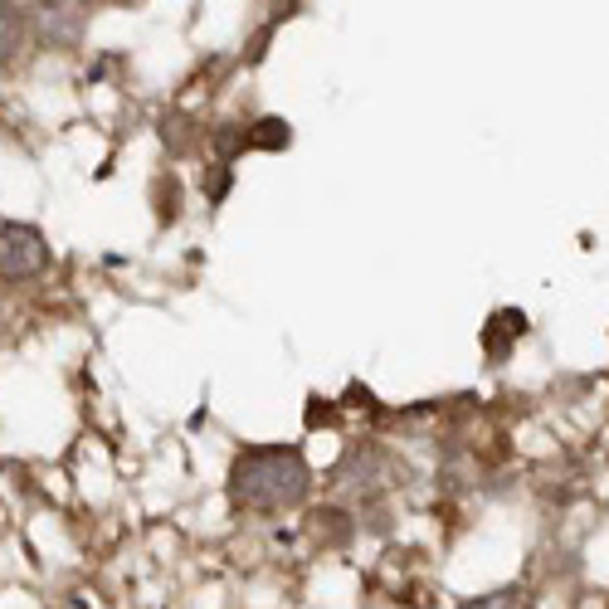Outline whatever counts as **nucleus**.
I'll return each mask as SVG.
<instances>
[{"label": "nucleus", "instance_id": "1", "mask_svg": "<svg viewBox=\"0 0 609 609\" xmlns=\"http://www.w3.org/2000/svg\"><path fill=\"white\" fill-rule=\"evenodd\" d=\"M307 458L288 444H264V449H244L229 468V493L239 507L249 512H283V507H298L307 497Z\"/></svg>", "mask_w": 609, "mask_h": 609}, {"label": "nucleus", "instance_id": "2", "mask_svg": "<svg viewBox=\"0 0 609 609\" xmlns=\"http://www.w3.org/2000/svg\"><path fill=\"white\" fill-rule=\"evenodd\" d=\"M49 264V249L30 225H5V278H30Z\"/></svg>", "mask_w": 609, "mask_h": 609}, {"label": "nucleus", "instance_id": "3", "mask_svg": "<svg viewBox=\"0 0 609 609\" xmlns=\"http://www.w3.org/2000/svg\"><path fill=\"white\" fill-rule=\"evenodd\" d=\"M522 327H527V317H522V312H497L493 327H488V337H483L488 356L502 361V356H507V337H522Z\"/></svg>", "mask_w": 609, "mask_h": 609}, {"label": "nucleus", "instance_id": "4", "mask_svg": "<svg viewBox=\"0 0 609 609\" xmlns=\"http://www.w3.org/2000/svg\"><path fill=\"white\" fill-rule=\"evenodd\" d=\"M249 147H264V152H278V147H288V122H278V117H264V122H254V132H249Z\"/></svg>", "mask_w": 609, "mask_h": 609}, {"label": "nucleus", "instance_id": "5", "mask_svg": "<svg viewBox=\"0 0 609 609\" xmlns=\"http://www.w3.org/2000/svg\"><path fill=\"white\" fill-rule=\"evenodd\" d=\"M463 609H532V595L527 590H493V595H478Z\"/></svg>", "mask_w": 609, "mask_h": 609}, {"label": "nucleus", "instance_id": "6", "mask_svg": "<svg viewBox=\"0 0 609 609\" xmlns=\"http://www.w3.org/2000/svg\"><path fill=\"white\" fill-rule=\"evenodd\" d=\"M575 609H609V595H595V590H590V595L575 600Z\"/></svg>", "mask_w": 609, "mask_h": 609}]
</instances>
